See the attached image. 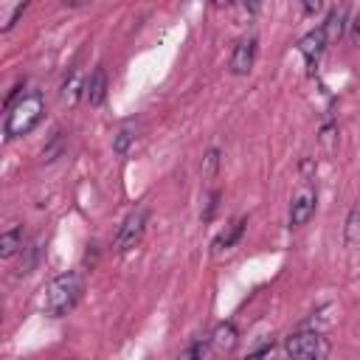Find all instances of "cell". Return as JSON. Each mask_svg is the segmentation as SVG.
Returning a JSON list of instances; mask_svg holds the SVG:
<instances>
[{
  "label": "cell",
  "instance_id": "obj_21",
  "mask_svg": "<svg viewBox=\"0 0 360 360\" xmlns=\"http://www.w3.org/2000/svg\"><path fill=\"white\" fill-rule=\"evenodd\" d=\"M262 3H264V0H245V8H248L250 14H256V11L262 8Z\"/></svg>",
  "mask_w": 360,
  "mask_h": 360
},
{
  "label": "cell",
  "instance_id": "obj_1",
  "mask_svg": "<svg viewBox=\"0 0 360 360\" xmlns=\"http://www.w3.org/2000/svg\"><path fill=\"white\" fill-rule=\"evenodd\" d=\"M42 115H45V98H42L39 90H31L22 98L11 101L8 104V115H6V127H3L6 141H14V138L28 135L42 121Z\"/></svg>",
  "mask_w": 360,
  "mask_h": 360
},
{
  "label": "cell",
  "instance_id": "obj_19",
  "mask_svg": "<svg viewBox=\"0 0 360 360\" xmlns=\"http://www.w3.org/2000/svg\"><path fill=\"white\" fill-rule=\"evenodd\" d=\"M349 34H352V42L360 48V14L352 20V28H349Z\"/></svg>",
  "mask_w": 360,
  "mask_h": 360
},
{
  "label": "cell",
  "instance_id": "obj_3",
  "mask_svg": "<svg viewBox=\"0 0 360 360\" xmlns=\"http://www.w3.org/2000/svg\"><path fill=\"white\" fill-rule=\"evenodd\" d=\"M284 352L298 360H318L329 354V343L318 329H301L284 340Z\"/></svg>",
  "mask_w": 360,
  "mask_h": 360
},
{
  "label": "cell",
  "instance_id": "obj_14",
  "mask_svg": "<svg viewBox=\"0 0 360 360\" xmlns=\"http://www.w3.org/2000/svg\"><path fill=\"white\" fill-rule=\"evenodd\" d=\"M343 22H346V14H343V8H335V11H329V17H326V22L321 25L329 42H335V39H340V34H343Z\"/></svg>",
  "mask_w": 360,
  "mask_h": 360
},
{
  "label": "cell",
  "instance_id": "obj_2",
  "mask_svg": "<svg viewBox=\"0 0 360 360\" xmlns=\"http://www.w3.org/2000/svg\"><path fill=\"white\" fill-rule=\"evenodd\" d=\"M82 287H84V281H82V273H76V270H68V273L53 276L51 284L45 287L42 309H45L48 315H53V318L68 315V312L76 307V301H79V295H82Z\"/></svg>",
  "mask_w": 360,
  "mask_h": 360
},
{
  "label": "cell",
  "instance_id": "obj_17",
  "mask_svg": "<svg viewBox=\"0 0 360 360\" xmlns=\"http://www.w3.org/2000/svg\"><path fill=\"white\" fill-rule=\"evenodd\" d=\"M217 166H219V149H211L205 155V160H202V177H214Z\"/></svg>",
  "mask_w": 360,
  "mask_h": 360
},
{
  "label": "cell",
  "instance_id": "obj_6",
  "mask_svg": "<svg viewBox=\"0 0 360 360\" xmlns=\"http://www.w3.org/2000/svg\"><path fill=\"white\" fill-rule=\"evenodd\" d=\"M253 59H256V37L250 34V37H242V39L233 45V53H231V73H233V76L250 73Z\"/></svg>",
  "mask_w": 360,
  "mask_h": 360
},
{
  "label": "cell",
  "instance_id": "obj_10",
  "mask_svg": "<svg viewBox=\"0 0 360 360\" xmlns=\"http://www.w3.org/2000/svg\"><path fill=\"white\" fill-rule=\"evenodd\" d=\"M84 87H87V79L82 76V70H73V73H70V79L62 84V93H59L62 104L73 107L79 98H84Z\"/></svg>",
  "mask_w": 360,
  "mask_h": 360
},
{
  "label": "cell",
  "instance_id": "obj_12",
  "mask_svg": "<svg viewBox=\"0 0 360 360\" xmlns=\"http://www.w3.org/2000/svg\"><path fill=\"white\" fill-rule=\"evenodd\" d=\"M245 225H248V219H236V222H231L228 231H222V233L214 239V248H217V250H222V248H233V245L239 242V236L245 233Z\"/></svg>",
  "mask_w": 360,
  "mask_h": 360
},
{
  "label": "cell",
  "instance_id": "obj_11",
  "mask_svg": "<svg viewBox=\"0 0 360 360\" xmlns=\"http://www.w3.org/2000/svg\"><path fill=\"white\" fill-rule=\"evenodd\" d=\"M20 250H22V225L17 222L8 231H3V236H0V256L3 259H11Z\"/></svg>",
  "mask_w": 360,
  "mask_h": 360
},
{
  "label": "cell",
  "instance_id": "obj_22",
  "mask_svg": "<svg viewBox=\"0 0 360 360\" xmlns=\"http://www.w3.org/2000/svg\"><path fill=\"white\" fill-rule=\"evenodd\" d=\"M270 352H273V343H264V346L253 349V357H262V354H270Z\"/></svg>",
  "mask_w": 360,
  "mask_h": 360
},
{
  "label": "cell",
  "instance_id": "obj_9",
  "mask_svg": "<svg viewBox=\"0 0 360 360\" xmlns=\"http://www.w3.org/2000/svg\"><path fill=\"white\" fill-rule=\"evenodd\" d=\"M236 338H239V332H236V326L231 323V321H225V323H217L214 326V332H211V349L214 352H231L233 346H236Z\"/></svg>",
  "mask_w": 360,
  "mask_h": 360
},
{
  "label": "cell",
  "instance_id": "obj_8",
  "mask_svg": "<svg viewBox=\"0 0 360 360\" xmlns=\"http://www.w3.org/2000/svg\"><path fill=\"white\" fill-rule=\"evenodd\" d=\"M104 96H107V73H104V68H96V70L90 73V79H87L84 101H87L90 107H98V104L104 101Z\"/></svg>",
  "mask_w": 360,
  "mask_h": 360
},
{
  "label": "cell",
  "instance_id": "obj_4",
  "mask_svg": "<svg viewBox=\"0 0 360 360\" xmlns=\"http://www.w3.org/2000/svg\"><path fill=\"white\" fill-rule=\"evenodd\" d=\"M146 222H149V208H146V205L132 208V211L124 217V222H121V228H118V233H115L112 250H115V253H127V250H132V248L143 239Z\"/></svg>",
  "mask_w": 360,
  "mask_h": 360
},
{
  "label": "cell",
  "instance_id": "obj_23",
  "mask_svg": "<svg viewBox=\"0 0 360 360\" xmlns=\"http://www.w3.org/2000/svg\"><path fill=\"white\" fill-rule=\"evenodd\" d=\"M68 6H87V3H98V0H65Z\"/></svg>",
  "mask_w": 360,
  "mask_h": 360
},
{
  "label": "cell",
  "instance_id": "obj_20",
  "mask_svg": "<svg viewBox=\"0 0 360 360\" xmlns=\"http://www.w3.org/2000/svg\"><path fill=\"white\" fill-rule=\"evenodd\" d=\"M332 138H335V127H323V132H321V141L326 143V149L332 152Z\"/></svg>",
  "mask_w": 360,
  "mask_h": 360
},
{
  "label": "cell",
  "instance_id": "obj_5",
  "mask_svg": "<svg viewBox=\"0 0 360 360\" xmlns=\"http://www.w3.org/2000/svg\"><path fill=\"white\" fill-rule=\"evenodd\" d=\"M315 202H318V186L312 183V177H304V183L290 200V228L307 225L309 217L315 214Z\"/></svg>",
  "mask_w": 360,
  "mask_h": 360
},
{
  "label": "cell",
  "instance_id": "obj_7",
  "mask_svg": "<svg viewBox=\"0 0 360 360\" xmlns=\"http://www.w3.org/2000/svg\"><path fill=\"white\" fill-rule=\"evenodd\" d=\"M326 42H329V39H326L323 28H315V31H309V34H304V37L298 39V51H301L307 68H315V65H318V59H321Z\"/></svg>",
  "mask_w": 360,
  "mask_h": 360
},
{
  "label": "cell",
  "instance_id": "obj_15",
  "mask_svg": "<svg viewBox=\"0 0 360 360\" xmlns=\"http://www.w3.org/2000/svg\"><path fill=\"white\" fill-rule=\"evenodd\" d=\"M135 141V129L132 127H121L118 129V135L112 138V152H118V155H124L127 149H129V143Z\"/></svg>",
  "mask_w": 360,
  "mask_h": 360
},
{
  "label": "cell",
  "instance_id": "obj_18",
  "mask_svg": "<svg viewBox=\"0 0 360 360\" xmlns=\"http://www.w3.org/2000/svg\"><path fill=\"white\" fill-rule=\"evenodd\" d=\"M301 6H304V14H315V11H321L323 0H301Z\"/></svg>",
  "mask_w": 360,
  "mask_h": 360
},
{
  "label": "cell",
  "instance_id": "obj_13",
  "mask_svg": "<svg viewBox=\"0 0 360 360\" xmlns=\"http://www.w3.org/2000/svg\"><path fill=\"white\" fill-rule=\"evenodd\" d=\"M343 236H346V245L349 248H360V205H354L346 217V225H343Z\"/></svg>",
  "mask_w": 360,
  "mask_h": 360
},
{
  "label": "cell",
  "instance_id": "obj_24",
  "mask_svg": "<svg viewBox=\"0 0 360 360\" xmlns=\"http://www.w3.org/2000/svg\"><path fill=\"white\" fill-rule=\"evenodd\" d=\"M211 3H214V6H219V8H222V6H231V3H233V0H211Z\"/></svg>",
  "mask_w": 360,
  "mask_h": 360
},
{
  "label": "cell",
  "instance_id": "obj_16",
  "mask_svg": "<svg viewBox=\"0 0 360 360\" xmlns=\"http://www.w3.org/2000/svg\"><path fill=\"white\" fill-rule=\"evenodd\" d=\"M37 256H39V239H37L34 245H28V248H25V259L20 262V270H17V273H20V276L31 273V270H34V264H37Z\"/></svg>",
  "mask_w": 360,
  "mask_h": 360
}]
</instances>
